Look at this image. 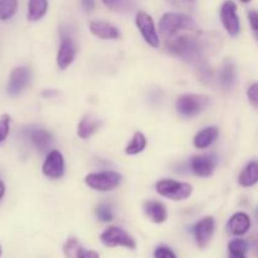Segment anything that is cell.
Instances as JSON below:
<instances>
[{
    "label": "cell",
    "mask_w": 258,
    "mask_h": 258,
    "mask_svg": "<svg viewBox=\"0 0 258 258\" xmlns=\"http://www.w3.org/2000/svg\"><path fill=\"white\" fill-rule=\"evenodd\" d=\"M96 214L102 222H110L113 218L112 211H111L110 206H107V204H100L96 209Z\"/></svg>",
    "instance_id": "28"
},
{
    "label": "cell",
    "mask_w": 258,
    "mask_h": 258,
    "mask_svg": "<svg viewBox=\"0 0 258 258\" xmlns=\"http://www.w3.org/2000/svg\"><path fill=\"white\" fill-rule=\"evenodd\" d=\"M30 140H32L33 145L43 153L52 144V135L47 130H44V128H37V130H34L30 134Z\"/></svg>",
    "instance_id": "23"
},
{
    "label": "cell",
    "mask_w": 258,
    "mask_h": 258,
    "mask_svg": "<svg viewBox=\"0 0 258 258\" xmlns=\"http://www.w3.org/2000/svg\"><path fill=\"white\" fill-rule=\"evenodd\" d=\"M221 19L224 28L232 37L238 35L241 30V23L237 15V5L233 0H226L221 8Z\"/></svg>",
    "instance_id": "7"
},
{
    "label": "cell",
    "mask_w": 258,
    "mask_h": 258,
    "mask_svg": "<svg viewBox=\"0 0 258 258\" xmlns=\"http://www.w3.org/2000/svg\"><path fill=\"white\" fill-rule=\"evenodd\" d=\"M146 146V138L144 136V134L136 133L135 135L131 139V143L126 146L125 153L127 155H136V154H140L141 151L145 149Z\"/></svg>",
    "instance_id": "24"
},
{
    "label": "cell",
    "mask_w": 258,
    "mask_h": 258,
    "mask_svg": "<svg viewBox=\"0 0 258 258\" xmlns=\"http://www.w3.org/2000/svg\"><path fill=\"white\" fill-rule=\"evenodd\" d=\"M144 211L145 214L154 222V223H164L168 218V211H166L165 206L160 202L156 201H149L144 204Z\"/></svg>",
    "instance_id": "17"
},
{
    "label": "cell",
    "mask_w": 258,
    "mask_h": 258,
    "mask_svg": "<svg viewBox=\"0 0 258 258\" xmlns=\"http://www.w3.org/2000/svg\"><path fill=\"white\" fill-rule=\"evenodd\" d=\"M136 25H138L139 30H140L141 35L144 37L145 42L153 48H158L160 42H159L158 33H156L155 24L154 20L148 13L145 12H139L136 14Z\"/></svg>",
    "instance_id": "8"
},
{
    "label": "cell",
    "mask_w": 258,
    "mask_h": 258,
    "mask_svg": "<svg viewBox=\"0 0 258 258\" xmlns=\"http://www.w3.org/2000/svg\"><path fill=\"white\" fill-rule=\"evenodd\" d=\"M102 3L112 10H122L127 8L128 0H102Z\"/></svg>",
    "instance_id": "29"
},
{
    "label": "cell",
    "mask_w": 258,
    "mask_h": 258,
    "mask_svg": "<svg viewBox=\"0 0 258 258\" xmlns=\"http://www.w3.org/2000/svg\"><path fill=\"white\" fill-rule=\"evenodd\" d=\"M156 191L160 196L171 199V201H184L191 196L193 186L188 183L165 179V180H160L156 184Z\"/></svg>",
    "instance_id": "4"
},
{
    "label": "cell",
    "mask_w": 258,
    "mask_h": 258,
    "mask_svg": "<svg viewBox=\"0 0 258 258\" xmlns=\"http://www.w3.org/2000/svg\"><path fill=\"white\" fill-rule=\"evenodd\" d=\"M10 131V116L4 113L0 117V144L4 143Z\"/></svg>",
    "instance_id": "27"
},
{
    "label": "cell",
    "mask_w": 258,
    "mask_h": 258,
    "mask_svg": "<svg viewBox=\"0 0 258 258\" xmlns=\"http://www.w3.org/2000/svg\"><path fill=\"white\" fill-rule=\"evenodd\" d=\"M170 53L188 62H198L204 54L206 45L202 37L198 35H180L166 44Z\"/></svg>",
    "instance_id": "1"
},
{
    "label": "cell",
    "mask_w": 258,
    "mask_h": 258,
    "mask_svg": "<svg viewBox=\"0 0 258 258\" xmlns=\"http://www.w3.org/2000/svg\"><path fill=\"white\" fill-rule=\"evenodd\" d=\"M219 81L224 90H231L236 83V67L231 60H226L219 73Z\"/></svg>",
    "instance_id": "20"
},
{
    "label": "cell",
    "mask_w": 258,
    "mask_h": 258,
    "mask_svg": "<svg viewBox=\"0 0 258 258\" xmlns=\"http://www.w3.org/2000/svg\"><path fill=\"white\" fill-rule=\"evenodd\" d=\"M249 227H251V219H249L248 214L243 213V212L233 214L228 222L229 232L234 236H243L244 233L248 232Z\"/></svg>",
    "instance_id": "16"
},
{
    "label": "cell",
    "mask_w": 258,
    "mask_h": 258,
    "mask_svg": "<svg viewBox=\"0 0 258 258\" xmlns=\"http://www.w3.org/2000/svg\"><path fill=\"white\" fill-rule=\"evenodd\" d=\"M247 96H248L249 102L252 103L253 107H257L258 106V85L257 83H253L251 87L247 91Z\"/></svg>",
    "instance_id": "31"
},
{
    "label": "cell",
    "mask_w": 258,
    "mask_h": 258,
    "mask_svg": "<svg viewBox=\"0 0 258 258\" xmlns=\"http://www.w3.org/2000/svg\"><path fill=\"white\" fill-rule=\"evenodd\" d=\"M101 242L107 247H126L134 249L136 247L133 237L120 227H108L101 234Z\"/></svg>",
    "instance_id": "6"
},
{
    "label": "cell",
    "mask_w": 258,
    "mask_h": 258,
    "mask_svg": "<svg viewBox=\"0 0 258 258\" xmlns=\"http://www.w3.org/2000/svg\"><path fill=\"white\" fill-rule=\"evenodd\" d=\"M18 0H0V20H8L17 13Z\"/></svg>",
    "instance_id": "25"
},
{
    "label": "cell",
    "mask_w": 258,
    "mask_h": 258,
    "mask_svg": "<svg viewBox=\"0 0 258 258\" xmlns=\"http://www.w3.org/2000/svg\"><path fill=\"white\" fill-rule=\"evenodd\" d=\"M81 3H82V7L85 8L86 12H91V10H93V8H95V0H81Z\"/></svg>",
    "instance_id": "33"
},
{
    "label": "cell",
    "mask_w": 258,
    "mask_h": 258,
    "mask_svg": "<svg viewBox=\"0 0 258 258\" xmlns=\"http://www.w3.org/2000/svg\"><path fill=\"white\" fill-rule=\"evenodd\" d=\"M90 30L93 35L101 39H117L120 37V32L115 25L103 20H95L91 22Z\"/></svg>",
    "instance_id": "14"
},
{
    "label": "cell",
    "mask_w": 258,
    "mask_h": 258,
    "mask_svg": "<svg viewBox=\"0 0 258 258\" xmlns=\"http://www.w3.org/2000/svg\"><path fill=\"white\" fill-rule=\"evenodd\" d=\"M217 165V158L214 155H198L190 160V169L196 175L208 178L213 174Z\"/></svg>",
    "instance_id": "12"
},
{
    "label": "cell",
    "mask_w": 258,
    "mask_h": 258,
    "mask_svg": "<svg viewBox=\"0 0 258 258\" xmlns=\"http://www.w3.org/2000/svg\"><path fill=\"white\" fill-rule=\"evenodd\" d=\"M196 238L197 244L201 248H204L207 244L211 241L212 236L214 233V219L213 217H206V218L201 219L194 224L193 229H191Z\"/></svg>",
    "instance_id": "11"
},
{
    "label": "cell",
    "mask_w": 258,
    "mask_h": 258,
    "mask_svg": "<svg viewBox=\"0 0 258 258\" xmlns=\"http://www.w3.org/2000/svg\"><path fill=\"white\" fill-rule=\"evenodd\" d=\"M2 252H3V249H2V244H0V256H2Z\"/></svg>",
    "instance_id": "37"
},
{
    "label": "cell",
    "mask_w": 258,
    "mask_h": 258,
    "mask_svg": "<svg viewBox=\"0 0 258 258\" xmlns=\"http://www.w3.org/2000/svg\"><path fill=\"white\" fill-rule=\"evenodd\" d=\"M194 28H196V22L193 18L179 13H166L159 23L160 33L166 38L174 37L180 30H189Z\"/></svg>",
    "instance_id": "2"
},
{
    "label": "cell",
    "mask_w": 258,
    "mask_h": 258,
    "mask_svg": "<svg viewBox=\"0 0 258 258\" xmlns=\"http://www.w3.org/2000/svg\"><path fill=\"white\" fill-rule=\"evenodd\" d=\"M122 181L121 174L116 171H102V173L88 174L85 178V183L90 188L98 191H110L117 188Z\"/></svg>",
    "instance_id": "5"
},
{
    "label": "cell",
    "mask_w": 258,
    "mask_h": 258,
    "mask_svg": "<svg viewBox=\"0 0 258 258\" xmlns=\"http://www.w3.org/2000/svg\"><path fill=\"white\" fill-rule=\"evenodd\" d=\"M76 55V45L73 43L72 38L70 35L62 34V40H60L59 50L57 55V64L60 70H66L70 67L75 60Z\"/></svg>",
    "instance_id": "13"
},
{
    "label": "cell",
    "mask_w": 258,
    "mask_h": 258,
    "mask_svg": "<svg viewBox=\"0 0 258 258\" xmlns=\"http://www.w3.org/2000/svg\"><path fill=\"white\" fill-rule=\"evenodd\" d=\"M239 184L242 186H252L258 181V164L256 161H251L242 170L238 178Z\"/></svg>",
    "instance_id": "21"
},
{
    "label": "cell",
    "mask_w": 258,
    "mask_h": 258,
    "mask_svg": "<svg viewBox=\"0 0 258 258\" xmlns=\"http://www.w3.org/2000/svg\"><path fill=\"white\" fill-rule=\"evenodd\" d=\"M241 2L242 3H249V2H251V0H241Z\"/></svg>",
    "instance_id": "36"
},
{
    "label": "cell",
    "mask_w": 258,
    "mask_h": 258,
    "mask_svg": "<svg viewBox=\"0 0 258 258\" xmlns=\"http://www.w3.org/2000/svg\"><path fill=\"white\" fill-rule=\"evenodd\" d=\"M100 127V121L91 115L85 116L78 125V136L81 139H88Z\"/></svg>",
    "instance_id": "22"
},
{
    "label": "cell",
    "mask_w": 258,
    "mask_h": 258,
    "mask_svg": "<svg viewBox=\"0 0 258 258\" xmlns=\"http://www.w3.org/2000/svg\"><path fill=\"white\" fill-rule=\"evenodd\" d=\"M48 12V0H29L28 3V19L38 22Z\"/></svg>",
    "instance_id": "19"
},
{
    "label": "cell",
    "mask_w": 258,
    "mask_h": 258,
    "mask_svg": "<svg viewBox=\"0 0 258 258\" xmlns=\"http://www.w3.org/2000/svg\"><path fill=\"white\" fill-rule=\"evenodd\" d=\"M43 174L47 178L59 179L64 174V159L60 151L52 150L43 163Z\"/></svg>",
    "instance_id": "10"
},
{
    "label": "cell",
    "mask_w": 258,
    "mask_h": 258,
    "mask_svg": "<svg viewBox=\"0 0 258 258\" xmlns=\"http://www.w3.org/2000/svg\"><path fill=\"white\" fill-rule=\"evenodd\" d=\"M219 136V130L214 126H211V127H206L202 131H199L198 134L194 138L193 144L196 148L198 149H206L208 146H211L214 141L218 139Z\"/></svg>",
    "instance_id": "18"
},
{
    "label": "cell",
    "mask_w": 258,
    "mask_h": 258,
    "mask_svg": "<svg viewBox=\"0 0 258 258\" xmlns=\"http://www.w3.org/2000/svg\"><path fill=\"white\" fill-rule=\"evenodd\" d=\"M4 193H5V185H4V183L0 180V199L4 197Z\"/></svg>",
    "instance_id": "34"
},
{
    "label": "cell",
    "mask_w": 258,
    "mask_h": 258,
    "mask_svg": "<svg viewBox=\"0 0 258 258\" xmlns=\"http://www.w3.org/2000/svg\"><path fill=\"white\" fill-rule=\"evenodd\" d=\"M229 258H246L242 253H229Z\"/></svg>",
    "instance_id": "35"
},
{
    "label": "cell",
    "mask_w": 258,
    "mask_h": 258,
    "mask_svg": "<svg viewBox=\"0 0 258 258\" xmlns=\"http://www.w3.org/2000/svg\"><path fill=\"white\" fill-rule=\"evenodd\" d=\"M209 105V97L204 95L188 93L181 95L176 101V110L184 117H193L199 115Z\"/></svg>",
    "instance_id": "3"
},
{
    "label": "cell",
    "mask_w": 258,
    "mask_h": 258,
    "mask_svg": "<svg viewBox=\"0 0 258 258\" xmlns=\"http://www.w3.org/2000/svg\"><path fill=\"white\" fill-rule=\"evenodd\" d=\"M32 80V72L28 67H17L12 71L9 83H8V92L12 96H18L29 86Z\"/></svg>",
    "instance_id": "9"
},
{
    "label": "cell",
    "mask_w": 258,
    "mask_h": 258,
    "mask_svg": "<svg viewBox=\"0 0 258 258\" xmlns=\"http://www.w3.org/2000/svg\"><path fill=\"white\" fill-rule=\"evenodd\" d=\"M248 20L251 23V27L254 32L258 30V14L256 10H249L248 12Z\"/></svg>",
    "instance_id": "32"
},
{
    "label": "cell",
    "mask_w": 258,
    "mask_h": 258,
    "mask_svg": "<svg viewBox=\"0 0 258 258\" xmlns=\"http://www.w3.org/2000/svg\"><path fill=\"white\" fill-rule=\"evenodd\" d=\"M154 257L155 258H176V254L171 251L169 247H158L154 252Z\"/></svg>",
    "instance_id": "30"
},
{
    "label": "cell",
    "mask_w": 258,
    "mask_h": 258,
    "mask_svg": "<svg viewBox=\"0 0 258 258\" xmlns=\"http://www.w3.org/2000/svg\"><path fill=\"white\" fill-rule=\"evenodd\" d=\"M63 251L67 258H100L97 252L85 249L76 238L68 239L64 243Z\"/></svg>",
    "instance_id": "15"
},
{
    "label": "cell",
    "mask_w": 258,
    "mask_h": 258,
    "mask_svg": "<svg viewBox=\"0 0 258 258\" xmlns=\"http://www.w3.org/2000/svg\"><path fill=\"white\" fill-rule=\"evenodd\" d=\"M229 253H242L246 254L247 249H248V244L243 239H234L228 244Z\"/></svg>",
    "instance_id": "26"
}]
</instances>
